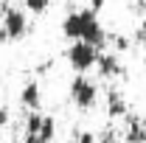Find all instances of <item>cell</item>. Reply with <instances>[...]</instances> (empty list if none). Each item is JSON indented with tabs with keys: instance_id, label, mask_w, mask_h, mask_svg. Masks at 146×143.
Masks as SVG:
<instances>
[{
	"instance_id": "1",
	"label": "cell",
	"mask_w": 146,
	"mask_h": 143,
	"mask_svg": "<svg viewBox=\"0 0 146 143\" xmlns=\"http://www.w3.org/2000/svg\"><path fill=\"white\" fill-rule=\"evenodd\" d=\"M65 56H68V65H70L73 70L84 76L90 68H96V65H98V56H101V54H98V48H93L90 42L76 39L70 48H68V54H65Z\"/></svg>"
},
{
	"instance_id": "2",
	"label": "cell",
	"mask_w": 146,
	"mask_h": 143,
	"mask_svg": "<svg viewBox=\"0 0 146 143\" xmlns=\"http://www.w3.org/2000/svg\"><path fill=\"white\" fill-rule=\"evenodd\" d=\"M70 101L79 109H93V107H96V101H98V87L93 84L87 76L76 73L73 81H70Z\"/></svg>"
},
{
	"instance_id": "3",
	"label": "cell",
	"mask_w": 146,
	"mask_h": 143,
	"mask_svg": "<svg viewBox=\"0 0 146 143\" xmlns=\"http://www.w3.org/2000/svg\"><path fill=\"white\" fill-rule=\"evenodd\" d=\"M79 17H82V39L90 42L93 48H104L107 45V34H104V28L98 23V14L90 11V9H82Z\"/></svg>"
},
{
	"instance_id": "4",
	"label": "cell",
	"mask_w": 146,
	"mask_h": 143,
	"mask_svg": "<svg viewBox=\"0 0 146 143\" xmlns=\"http://www.w3.org/2000/svg\"><path fill=\"white\" fill-rule=\"evenodd\" d=\"M3 31H6V36H9V42H14V39H23L25 36V31H28V20H25V14L20 11V9H6L3 11V25H0Z\"/></svg>"
},
{
	"instance_id": "5",
	"label": "cell",
	"mask_w": 146,
	"mask_h": 143,
	"mask_svg": "<svg viewBox=\"0 0 146 143\" xmlns=\"http://www.w3.org/2000/svg\"><path fill=\"white\" fill-rule=\"evenodd\" d=\"M20 104L28 112H39V107H42V90H39L36 81H28L25 87L20 90Z\"/></svg>"
},
{
	"instance_id": "6",
	"label": "cell",
	"mask_w": 146,
	"mask_h": 143,
	"mask_svg": "<svg viewBox=\"0 0 146 143\" xmlns=\"http://www.w3.org/2000/svg\"><path fill=\"white\" fill-rule=\"evenodd\" d=\"M96 68H98V76H101V79H115V76L124 73V65H121V59L115 54H101Z\"/></svg>"
},
{
	"instance_id": "7",
	"label": "cell",
	"mask_w": 146,
	"mask_h": 143,
	"mask_svg": "<svg viewBox=\"0 0 146 143\" xmlns=\"http://www.w3.org/2000/svg\"><path fill=\"white\" fill-rule=\"evenodd\" d=\"M62 34L68 36V39H82V17H79V11H70L68 17L62 20Z\"/></svg>"
},
{
	"instance_id": "8",
	"label": "cell",
	"mask_w": 146,
	"mask_h": 143,
	"mask_svg": "<svg viewBox=\"0 0 146 143\" xmlns=\"http://www.w3.org/2000/svg\"><path fill=\"white\" fill-rule=\"evenodd\" d=\"M107 112L112 115V118L127 115V101H124V95H121L118 90H110L107 93Z\"/></svg>"
},
{
	"instance_id": "9",
	"label": "cell",
	"mask_w": 146,
	"mask_h": 143,
	"mask_svg": "<svg viewBox=\"0 0 146 143\" xmlns=\"http://www.w3.org/2000/svg\"><path fill=\"white\" fill-rule=\"evenodd\" d=\"M42 143H51L56 138V121L51 118V115H45V121H42V129H39V135H36Z\"/></svg>"
},
{
	"instance_id": "10",
	"label": "cell",
	"mask_w": 146,
	"mask_h": 143,
	"mask_svg": "<svg viewBox=\"0 0 146 143\" xmlns=\"http://www.w3.org/2000/svg\"><path fill=\"white\" fill-rule=\"evenodd\" d=\"M23 3H25V9L34 11V14H45L48 6H51V0H23Z\"/></svg>"
},
{
	"instance_id": "11",
	"label": "cell",
	"mask_w": 146,
	"mask_h": 143,
	"mask_svg": "<svg viewBox=\"0 0 146 143\" xmlns=\"http://www.w3.org/2000/svg\"><path fill=\"white\" fill-rule=\"evenodd\" d=\"M76 143H98L93 132H76Z\"/></svg>"
},
{
	"instance_id": "12",
	"label": "cell",
	"mask_w": 146,
	"mask_h": 143,
	"mask_svg": "<svg viewBox=\"0 0 146 143\" xmlns=\"http://www.w3.org/2000/svg\"><path fill=\"white\" fill-rule=\"evenodd\" d=\"M6 124H9V107L0 101V126H6Z\"/></svg>"
},
{
	"instance_id": "13",
	"label": "cell",
	"mask_w": 146,
	"mask_h": 143,
	"mask_svg": "<svg viewBox=\"0 0 146 143\" xmlns=\"http://www.w3.org/2000/svg\"><path fill=\"white\" fill-rule=\"evenodd\" d=\"M104 3H107V0H90V6H87V9H90V11H96V14H98V11L104 9Z\"/></svg>"
},
{
	"instance_id": "14",
	"label": "cell",
	"mask_w": 146,
	"mask_h": 143,
	"mask_svg": "<svg viewBox=\"0 0 146 143\" xmlns=\"http://www.w3.org/2000/svg\"><path fill=\"white\" fill-rule=\"evenodd\" d=\"M23 143H42V140H39L36 135H25V138H23Z\"/></svg>"
},
{
	"instance_id": "15",
	"label": "cell",
	"mask_w": 146,
	"mask_h": 143,
	"mask_svg": "<svg viewBox=\"0 0 146 143\" xmlns=\"http://www.w3.org/2000/svg\"><path fill=\"white\" fill-rule=\"evenodd\" d=\"M141 39H143V42H146V28H143V31H141Z\"/></svg>"
},
{
	"instance_id": "16",
	"label": "cell",
	"mask_w": 146,
	"mask_h": 143,
	"mask_svg": "<svg viewBox=\"0 0 146 143\" xmlns=\"http://www.w3.org/2000/svg\"><path fill=\"white\" fill-rule=\"evenodd\" d=\"M141 3H143V11H146V0H141Z\"/></svg>"
},
{
	"instance_id": "17",
	"label": "cell",
	"mask_w": 146,
	"mask_h": 143,
	"mask_svg": "<svg viewBox=\"0 0 146 143\" xmlns=\"http://www.w3.org/2000/svg\"><path fill=\"white\" fill-rule=\"evenodd\" d=\"M143 135H146V121H143Z\"/></svg>"
},
{
	"instance_id": "18",
	"label": "cell",
	"mask_w": 146,
	"mask_h": 143,
	"mask_svg": "<svg viewBox=\"0 0 146 143\" xmlns=\"http://www.w3.org/2000/svg\"><path fill=\"white\" fill-rule=\"evenodd\" d=\"M143 62H146V54H143Z\"/></svg>"
}]
</instances>
